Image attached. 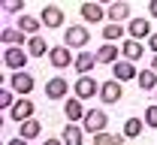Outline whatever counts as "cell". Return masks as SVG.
Returning <instances> with one entry per match:
<instances>
[{
    "instance_id": "1",
    "label": "cell",
    "mask_w": 157,
    "mask_h": 145,
    "mask_svg": "<svg viewBox=\"0 0 157 145\" xmlns=\"http://www.w3.org/2000/svg\"><path fill=\"white\" fill-rule=\"evenodd\" d=\"M106 124H109V115L103 112V109H88L85 112V118H82V130H88V133H106Z\"/></svg>"
},
{
    "instance_id": "2",
    "label": "cell",
    "mask_w": 157,
    "mask_h": 145,
    "mask_svg": "<svg viewBox=\"0 0 157 145\" xmlns=\"http://www.w3.org/2000/svg\"><path fill=\"white\" fill-rule=\"evenodd\" d=\"M27 61H30L27 48H6V52H3V63H6L9 70H15V73H24Z\"/></svg>"
},
{
    "instance_id": "3",
    "label": "cell",
    "mask_w": 157,
    "mask_h": 145,
    "mask_svg": "<svg viewBox=\"0 0 157 145\" xmlns=\"http://www.w3.org/2000/svg\"><path fill=\"white\" fill-rule=\"evenodd\" d=\"M63 40H67V48H78V52H82V48L88 45V40H91V33H88V27L76 24V27H67Z\"/></svg>"
},
{
    "instance_id": "4",
    "label": "cell",
    "mask_w": 157,
    "mask_h": 145,
    "mask_svg": "<svg viewBox=\"0 0 157 145\" xmlns=\"http://www.w3.org/2000/svg\"><path fill=\"white\" fill-rule=\"evenodd\" d=\"M33 85H36V79H33L30 73H15V76H9V88H12L15 94H21V97L33 94Z\"/></svg>"
},
{
    "instance_id": "5",
    "label": "cell",
    "mask_w": 157,
    "mask_h": 145,
    "mask_svg": "<svg viewBox=\"0 0 157 145\" xmlns=\"http://www.w3.org/2000/svg\"><path fill=\"white\" fill-rule=\"evenodd\" d=\"M73 91H76V100H91L94 94H100V85L94 82V76H78Z\"/></svg>"
},
{
    "instance_id": "6",
    "label": "cell",
    "mask_w": 157,
    "mask_h": 145,
    "mask_svg": "<svg viewBox=\"0 0 157 145\" xmlns=\"http://www.w3.org/2000/svg\"><path fill=\"white\" fill-rule=\"evenodd\" d=\"M48 61L55 70H63V67H70V63H76V55L67 48V45H55L52 52H48Z\"/></svg>"
},
{
    "instance_id": "7",
    "label": "cell",
    "mask_w": 157,
    "mask_h": 145,
    "mask_svg": "<svg viewBox=\"0 0 157 145\" xmlns=\"http://www.w3.org/2000/svg\"><path fill=\"white\" fill-rule=\"evenodd\" d=\"M39 21H42V27H55L58 30L60 24H63V9L60 6H42V12H39Z\"/></svg>"
},
{
    "instance_id": "8",
    "label": "cell",
    "mask_w": 157,
    "mask_h": 145,
    "mask_svg": "<svg viewBox=\"0 0 157 145\" xmlns=\"http://www.w3.org/2000/svg\"><path fill=\"white\" fill-rule=\"evenodd\" d=\"M127 30H130V40H148V36H151V33H154V30H151V21L148 18H142V15H136V18H130V27H127Z\"/></svg>"
},
{
    "instance_id": "9",
    "label": "cell",
    "mask_w": 157,
    "mask_h": 145,
    "mask_svg": "<svg viewBox=\"0 0 157 145\" xmlns=\"http://www.w3.org/2000/svg\"><path fill=\"white\" fill-rule=\"evenodd\" d=\"M121 97H124V88H121V82L109 79V82L100 85V100H106V103H118Z\"/></svg>"
},
{
    "instance_id": "10",
    "label": "cell",
    "mask_w": 157,
    "mask_h": 145,
    "mask_svg": "<svg viewBox=\"0 0 157 145\" xmlns=\"http://www.w3.org/2000/svg\"><path fill=\"white\" fill-rule=\"evenodd\" d=\"M112 76H115V82H130V79H139V70L130 61H118L112 67Z\"/></svg>"
},
{
    "instance_id": "11",
    "label": "cell",
    "mask_w": 157,
    "mask_h": 145,
    "mask_svg": "<svg viewBox=\"0 0 157 145\" xmlns=\"http://www.w3.org/2000/svg\"><path fill=\"white\" fill-rule=\"evenodd\" d=\"M9 115H12V121H18V124L30 121V118H33V100H15V106L9 109Z\"/></svg>"
},
{
    "instance_id": "12",
    "label": "cell",
    "mask_w": 157,
    "mask_h": 145,
    "mask_svg": "<svg viewBox=\"0 0 157 145\" xmlns=\"http://www.w3.org/2000/svg\"><path fill=\"white\" fill-rule=\"evenodd\" d=\"M3 45L6 48H27V40L18 27H3Z\"/></svg>"
},
{
    "instance_id": "13",
    "label": "cell",
    "mask_w": 157,
    "mask_h": 145,
    "mask_svg": "<svg viewBox=\"0 0 157 145\" xmlns=\"http://www.w3.org/2000/svg\"><path fill=\"white\" fill-rule=\"evenodd\" d=\"M67 91H70V85H67V79H60V76H55L52 82L45 85V97L48 100H63Z\"/></svg>"
},
{
    "instance_id": "14",
    "label": "cell",
    "mask_w": 157,
    "mask_h": 145,
    "mask_svg": "<svg viewBox=\"0 0 157 145\" xmlns=\"http://www.w3.org/2000/svg\"><path fill=\"white\" fill-rule=\"evenodd\" d=\"M15 27H18L27 40H30V36H39V27H42V21L33 18V15H18V24H15Z\"/></svg>"
},
{
    "instance_id": "15",
    "label": "cell",
    "mask_w": 157,
    "mask_h": 145,
    "mask_svg": "<svg viewBox=\"0 0 157 145\" xmlns=\"http://www.w3.org/2000/svg\"><path fill=\"white\" fill-rule=\"evenodd\" d=\"M73 67H76V73H78V76H88V73L97 67V55H91V52H78V55H76V63H73Z\"/></svg>"
},
{
    "instance_id": "16",
    "label": "cell",
    "mask_w": 157,
    "mask_h": 145,
    "mask_svg": "<svg viewBox=\"0 0 157 145\" xmlns=\"http://www.w3.org/2000/svg\"><path fill=\"white\" fill-rule=\"evenodd\" d=\"M118 55H121V48L112 45V42H103L97 52V63H109V67H115L118 63Z\"/></svg>"
},
{
    "instance_id": "17",
    "label": "cell",
    "mask_w": 157,
    "mask_h": 145,
    "mask_svg": "<svg viewBox=\"0 0 157 145\" xmlns=\"http://www.w3.org/2000/svg\"><path fill=\"white\" fill-rule=\"evenodd\" d=\"M103 15H106L103 3H82V18L88 21V24H97V21H103Z\"/></svg>"
},
{
    "instance_id": "18",
    "label": "cell",
    "mask_w": 157,
    "mask_h": 145,
    "mask_svg": "<svg viewBox=\"0 0 157 145\" xmlns=\"http://www.w3.org/2000/svg\"><path fill=\"white\" fill-rule=\"evenodd\" d=\"M121 55H124V61H130V63H136L145 52H142V42H136V40H124V45H121Z\"/></svg>"
},
{
    "instance_id": "19",
    "label": "cell",
    "mask_w": 157,
    "mask_h": 145,
    "mask_svg": "<svg viewBox=\"0 0 157 145\" xmlns=\"http://www.w3.org/2000/svg\"><path fill=\"white\" fill-rule=\"evenodd\" d=\"M63 115H67V121H70V124L82 121V118H85V109H82V100H67V106H63Z\"/></svg>"
},
{
    "instance_id": "20",
    "label": "cell",
    "mask_w": 157,
    "mask_h": 145,
    "mask_svg": "<svg viewBox=\"0 0 157 145\" xmlns=\"http://www.w3.org/2000/svg\"><path fill=\"white\" fill-rule=\"evenodd\" d=\"M142 130H145V118H127L124 121V136L127 139H139Z\"/></svg>"
},
{
    "instance_id": "21",
    "label": "cell",
    "mask_w": 157,
    "mask_h": 145,
    "mask_svg": "<svg viewBox=\"0 0 157 145\" xmlns=\"http://www.w3.org/2000/svg\"><path fill=\"white\" fill-rule=\"evenodd\" d=\"M82 136H85V130L78 124H67L63 127V145H82Z\"/></svg>"
},
{
    "instance_id": "22",
    "label": "cell",
    "mask_w": 157,
    "mask_h": 145,
    "mask_svg": "<svg viewBox=\"0 0 157 145\" xmlns=\"http://www.w3.org/2000/svg\"><path fill=\"white\" fill-rule=\"evenodd\" d=\"M52 48L45 45V40L42 36H30L27 40V55H33V58H42V55H48Z\"/></svg>"
},
{
    "instance_id": "23",
    "label": "cell",
    "mask_w": 157,
    "mask_h": 145,
    "mask_svg": "<svg viewBox=\"0 0 157 145\" xmlns=\"http://www.w3.org/2000/svg\"><path fill=\"white\" fill-rule=\"evenodd\" d=\"M39 133H42V124H39L36 118H30V121H24V124H21V139H27V142H30V139H36Z\"/></svg>"
},
{
    "instance_id": "24",
    "label": "cell",
    "mask_w": 157,
    "mask_h": 145,
    "mask_svg": "<svg viewBox=\"0 0 157 145\" xmlns=\"http://www.w3.org/2000/svg\"><path fill=\"white\" fill-rule=\"evenodd\" d=\"M136 82H139V88H142V91H157V73L148 67V70H142V73H139Z\"/></svg>"
},
{
    "instance_id": "25",
    "label": "cell",
    "mask_w": 157,
    "mask_h": 145,
    "mask_svg": "<svg viewBox=\"0 0 157 145\" xmlns=\"http://www.w3.org/2000/svg\"><path fill=\"white\" fill-rule=\"evenodd\" d=\"M109 18H112V24H118L121 18H130V3H112L109 9Z\"/></svg>"
},
{
    "instance_id": "26",
    "label": "cell",
    "mask_w": 157,
    "mask_h": 145,
    "mask_svg": "<svg viewBox=\"0 0 157 145\" xmlns=\"http://www.w3.org/2000/svg\"><path fill=\"white\" fill-rule=\"evenodd\" d=\"M121 36H124V27H121V24H106V27H103V40L106 42H115V40H121Z\"/></svg>"
},
{
    "instance_id": "27",
    "label": "cell",
    "mask_w": 157,
    "mask_h": 145,
    "mask_svg": "<svg viewBox=\"0 0 157 145\" xmlns=\"http://www.w3.org/2000/svg\"><path fill=\"white\" fill-rule=\"evenodd\" d=\"M94 145H121V136H115V133H97L94 136Z\"/></svg>"
},
{
    "instance_id": "28",
    "label": "cell",
    "mask_w": 157,
    "mask_h": 145,
    "mask_svg": "<svg viewBox=\"0 0 157 145\" xmlns=\"http://www.w3.org/2000/svg\"><path fill=\"white\" fill-rule=\"evenodd\" d=\"M15 100H12V88H3L0 91V109H12Z\"/></svg>"
},
{
    "instance_id": "29",
    "label": "cell",
    "mask_w": 157,
    "mask_h": 145,
    "mask_svg": "<svg viewBox=\"0 0 157 145\" xmlns=\"http://www.w3.org/2000/svg\"><path fill=\"white\" fill-rule=\"evenodd\" d=\"M145 127H154L157 130V103L145 109Z\"/></svg>"
},
{
    "instance_id": "30",
    "label": "cell",
    "mask_w": 157,
    "mask_h": 145,
    "mask_svg": "<svg viewBox=\"0 0 157 145\" xmlns=\"http://www.w3.org/2000/svg\"><path fill=\"white\" fill-rule=\"evenodd\" d=\"M24 9V0H6L3 3V12H21Z\"/></svg>"
},
{
    "instance_id": "31",
    "label": "cell",
    "mask_w": 157,
    "mask_h": 145,
    "mask_svg": "<svg viewBox=\"0 0 157 145\" xmlns=\"http://www.w3.org/2000/svg\"><path fill=\"white\" fill-rule=\"evenodd\" d=\"M148 15H151V18H157V0H151V3H148Z\"/></svg>"
},
{
    "instance_id": "32",
    "label": "cell",
    "mask_w": 157,
    "mask_h": 145,
    "mask_svg": "<svg viewBox=\"0 0 157 145\" xmlns=\"http://www.w3.org/2000/svg\"><path fill=\"white\" fill-rule=\"evenodd\" d=\"M148 45H151V52H157V33H151V36H148Z\"/></svg>"
},
{
    "instance_id": "33",
    "label": "cell",
    "mask_w": 157,
    "mask_h": 145,
    "mask_svg": "<svg viewBox=\"0 0 157 145\" xmlns=\"http://www.w3.org/2000/svg\"><path fill=\"white\" fill-rule=\"evenodd\" d=\"M6 145H27V139H21V136H15V139H9Z\"/></svg>"
},
{
    "instance_id": "34",
    "label": "cell",
    "mask_w": 157,
    "mask_h": 145,
    "mask_svg": "<svg viewBox=\"0 0 157 145\" xmlns=\"http://www.w3.org/2000/svg\"><path fill=\"white\" fill-rule=\"evenodd\" d=\"M42 145H63V139H45Z\"/></svg>"
},
{
    "instance_id": "35",
    "label": "cell",
    "mask_w": 157,
    "mask_h": 145,
    "mask_svg": "<svg viewBox=\"0 0 157 145\" xmlns=\"http://www.w3.org/2000/svg\"><path fill=\"white\" fill-rule=\"evenodd\" d=\"M151 70H154V73H157V55H154V61H151Z\"/></svg>"
},
{
    "instance_id": "36",
    "label": "cell",
    "mask_w": 157,
    "mask_h": 145,
    "mask_svg": "<svg viewBox=\"0 0 157 145\" xmlns=\"http://www.w3.org/2000/svg\"><path fill=\"white\" fill-rule=\"evenodd\" d=\"M154 97H157V91H154Z\"/></svg>"
}]
</instances>
